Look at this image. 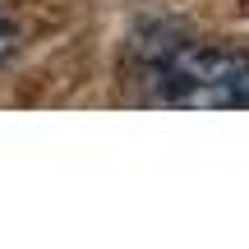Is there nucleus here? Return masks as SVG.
I'll use <instances>...</instances> for the list:
<instances>
[{
  "label": "nucleus",
  "instance_id": "2",
  "mask_svg": "<svg viewBox=\"0 0 249 249\" xmlns=\"http://www.w3.org/2000/svg\"><path fill=\"white\" fill-rule=\"evenodd\" d=\"M14 51H18V23L9 14H0V60H9Z\"/></svg>",
  "mask_w": 249,
  "mask_h": 249
},
{
  "label": "nucleus",
  "instance_id": "1",
  "mask_svg": "<svg viewBox=\"0 0 249 249\" xmlns=\"http://www.w3.org/2000/svg\"><path fill=\"white\" fill-rule=\"evenodd\" d=\"M157 97L171 107H249V55L226 46H176L157 65Z\"/></svg>",
  "mask_w": 249,
  "mask_h": 249
}]
</instances>
